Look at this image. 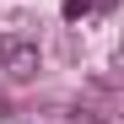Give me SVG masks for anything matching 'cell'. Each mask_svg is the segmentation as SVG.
<instances>
[{"instance_id": "6da1fadb", "label": "cell", "mask_w": 124, "mask_h": 124, "mask_svg": "<svg viewBox=\"0 0 124 124\" xmlns=\"http://www.w3.org/2000/svg\"><path fill=\"white\" fill-rule=\"evenodd\" d=\"M0 59H6V76L11 81L38 76V43H27V38H6V43H0Z\"/></svg>"}, {"instance_id": "7a4b0ae2", "label": "cell", "mask_w": 124, "mask_h": 124, "mask_svg": "<svg viewBox=\"0 0 124 124\" xmlns=\"http://www.w3.org/2000/svg\"><path fill=\"white\" fill-rule=\"evenodd\" d=\"M81 16H92V0H65V22H81Z\"/></svg>"}, {"instance_id": "3957f363", "label": "cell", "mask_w": 124, "mask_h": 124, "mask_svg": "<svg viewBox=\"0 0 124 124\" xmlns=\"http://www.w3.org/2000/svg\"><path fill=\"white\" fill-rule=\"evenodd\" d=\"M108 6H113V0H92V11H108Z\"/></svg>"}, {"instance_id": "277c9868", "label": "cell", "mask_w": 124, "mask_h": 124, "mask_svg": "<svg viewBox=\"0 0 124 124\" xmlns=\"http://www.w3.org/2000/svg\"><path fill=\"white\" fill-rule=\"evenodd\" d=\"M76 124H92V119H76Z\"/></svg>"}]
</instances>
